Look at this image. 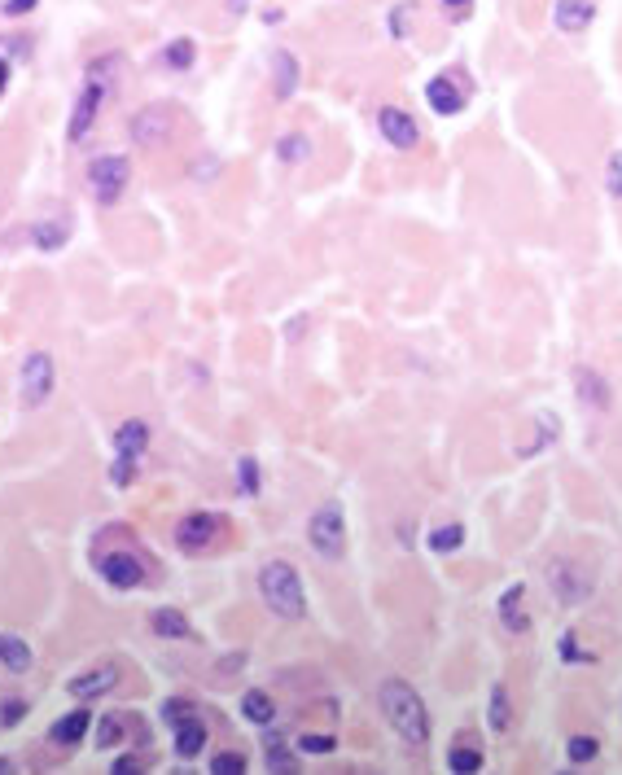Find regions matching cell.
I'll return each mask as SVG.
<instances>
[{"mask_svg":"<svg viewBox=\"0 0 622 775\" xmlns=\"http://www.w3.org/2000/svg\"><path fill=\"white\" fill-rule=\"evenodd\" d=\"M119 66H123L119 53H106V57H97V62H88L84 88H79V97L71 106V119H66V141L71 145H84L92 136V127H97L101 110H106V101H110V88H114Z\"/></svg>","mask_w":622,"mask_h":775,"instance_id":"1","label":"cell"},{"mask_svg":"<svg viewBox=\"0 0 622 775\" xmlns=\"http://www.w3.org/2000/svg\"><path fill=\"white\" fill-rule=\"evenodd\" d=\"M377 701H382L386 723L395 727L408 745H425V740H430V710H425L421 692L412 688L408 679H382Z\"/></svg>","mask_w":622,"mask_h":775,"instance_id":"2","label":"cell"},{"mask_svg":"<svg viewBox=\"0 0 622 775\" xmlns=\"http://www.w3.org/2000/svg\"><path fill=\"white\" fill-rule=\"evenodd\" d=\"M259 596L276 618H303L307 613V592H303V578L294 574L290 561H268L259 570Z\"/></svg>","mask_w":622,"mask_h":775,"instance_id":"3","label":"cell"},{"mask_svg":"<svg viewBox=\"0 0 622 775\" xmlns=\"http://www.w3.org/2000/svg\"><path fill=\"white\" fill-rule=\"evenodd\" d=\"M307 543H311V552H316L320 561H329V565H338L342 557H347V517H342L338 504H320L316 513H311Z\"/></svg>","mask_w":622,"mask_h":775,"instance_id":"4","label":"cell"},{"mask_svg":"<svg viewBox=\"0 0 622 775\" xmlns=\"http://www.w3.org/2000/svg\"><path fill=\"white\" fill-rule=\"evenodd\" d=\"M57 386V364L49 351H31L27 360H22V373H18V399L22 408H40V403H49Z\"/></svg>","mask_w":622,"mask_h":775,"instance_id":"5","label":"cell"},{"mask_svg":"<svg viewBox=\"0 0 622 775\" xmlns=\"http://www.w3.org/2000/svg\"><path fill=\"white\" fill-rule=\"evenodd\" d=\"M132 180V163L123 154H101L97 163L88 167V193L97 198L101 206H114L123 198V189H128Z\"/></svg>","mask_w":622,"mask_h":775,"instance_id":"6","label":"cell"},{"mask_svg":"<svg viewBox=\"0 0 622 775\" xmlns=\"http://www.w3.org/2000/svg\"><path fill=\"white\" fill-rule=\"evenodd\" d=\"M128 132H132V141H136V145L158 149L163 141H171V132H176V110L163 106V101H154V106L136 110V119H132Z\"/></svg>","mask_w":622,"mask_h":775,"instance_id":"7","label":"cell"},{"mask_svg":"<svg viewBox=\"0 0 622 775\" xmlns=\"http://www.w3.org/2000/svg\"><path fill=\"white\" fill-rule=\"evenodd\" d=\"M548 587L557 592L561 605H583L592 596V574L579 561H557V565H548Z\"/></svg>","mask_w":622,"mask_h":775,"instance_id":"8","label":"cell"},{"mask_svg":"<svg viewBox=\"0 0 622 775\" xmlns=\"http://www.w3.org/2000/svg\"><path fill=\"white\" fill-rule=\"evenodd\" d=\"M220 535H224V517L220 513H189L176 526V543L184 552H206Z\"/></svg>","mask_w":622,"mask_h":775,"instance_id":"9","label":"cell"},{"mask_svg":"<svg viewBox=\"0 0 622 775\" xmlns=\"http://www.w3.org/2000/svg\"><path fill=\"white\" fill-rule=\"evenodd\" d=\"M114 688H119V666L114 662H101V666L84 670V675L66 679V692H71L75 701H101V697H110Z\"/></svg>","mask_w":622,"mask_h":775,"instance_id":"10","label":"cell"},{"mask_svg":"<svg viewBox=\"0 0 622 775\" xmlns=\"http://www.w3.org/2000/svg\"><path fill=\"white\" fill-rule=\"evenodd\" d=\"M377 132H382V141H390L395 149H417L421 145L417 119H412L408 110H399V106H382V110H377Z\"/></svg>","mask_w":622,"mask_h":775,"instance_id":"11","label":"cell"},{"mask_svg":"<svg viewBox=\"0 0 622 775\" xmlns=\"http://www.w3.org/2000/svg\"><path fill=\"white\" fill-rule=\"evenodd\" d=\"M101 578H106L110 587H119V592H128V587H141L145 583V565L132 557V552H110V557L97 561Z\"/></svg>","mask_w":622,"mask_h":775,"instance_id":"12","label":"cell"},{"mask_svg":"<svg viewBox=\"0 0 622 775\" xmlns=\"http://www.w3.org/2000/svg\"><path fill=\"white\" fill-rule=\"evenodd\" d=\"M596 18L592 0H552V27L566 31V36H583Z\"/></svg>","mask_w":622,"mask_h":775,"instance_id":"13","label":"cell"},{"mask_svg":"<svg viewBox=\"0 0 622 775\" xmlns=\"http://www.w3.org/2000/svg\"><path fill=\"white\" fill-rule=\"evenodd\" d=\"M145 447H149V425L141 416H132V421H123L119 430H114V456L119 460H136V465H141Z\"/></svg>","mask_w":622,"mask_h":775,"instance_id":"14","label":"cell"},{"mask_svg":"<svg viewBox=\"0 0 622 775\" xmlns=\"http://www.w3.org/2000/svg\"><path fill=\"white\" fill-rule=\"evenodd\" d=\"M425 101L434 106V114H460L465 110V88H460L452 75H434L430 84H425Z\"/></svg>","mask_w":622,"mask_h":775,"instance_id":"15","label":"cell"},{"mask_svg":"<svg viewBox=\"0 0 622 775\" xmlns=\"http://www.w3.org/2000/svg\"><path fill=\"white\" fill-rule=\"evenodd\" d=\"M298 79H303L298 57L290 49H276L272 53V92H276V101H290L294 88H298Z\"/></svg>","mask_w":622,"mask_h":775,"instance_id":"16","label":"cell"},{"mask_svg":"<svg viewBox=\"0 0 622 775\" xmlns=\"http://www.w3.org/2000/svg\"><path fill=\"white\" fill-rule=\"evenodd\" d=\"M500 622H504V631H509V635H526V631H531V613H526V587L522 583H513L509 592L500 596Z\"/></svg>","mask_w":622,"mask_h":775,"instance_id":"17","label":"cell"},{"mask_svg":"<svg viewBox=\"0 0 622 775\" xmlns=\"http://www.w3.org/2000/svg\"><path fill=\"white\" fill-rule=\"evenodd\" d=\"M0 666H5L9 675H27V670L36 666V653H31V644L22 640V635L0 631Z\"/></svg>","mask_w":622,"mask_h":775,"instance_id":"18","label":"cell"},{"mask_svg":"<svg viewBox=\"0 0 622 775\" xmlns=\"http://www.w3.org/2000/svg\"><path fill=\"white\" fill-rule=\"evenodd\" d=\"M92 727L88 719V710H71V714H62L53 727H49V740H53V749H75L79 740H84V732Z\"/></svg>","mask_w":622,"mask_h":775,"instance_id":"19","label":"cell"},{"mask_svg":"<svg viewBox=\"0 0 622 775\" xmlns=\"http://www.w3.org/2000/svg\"><path fill=\"white\" fill-rule=\"evenodd\" d=\"M574 386H579V399L587 403V408H609V386H605V377L601 373H592L587 364L574 368Z\"/></svg>","mask_w":622,"mask_h":775,"instance_id":"20","label":"cell"},{"mask_svg":"<svg viewBox=\"0 0 622 775\" xmlns=\"http://www.w3.org/2000/svg\"><path fill=\"white\" fill-rule=\"evenodd\" d=\"M66 241H71V219H36V224H31V246L62 250Z\"/></svg>","mask_w":622,"mask_h":775,"instance_id":"21","label":"cell"},{"mask_svg":"<svg viewBox=\"0 0 622 775\" xmlns=\"http://www.w3.org/2000/svg\"><path fill=\"white\" fill-rule=\"evenodd\" d=\"M149 627H154V635H163V640H189V635H193L189 618H184L180 609H171V605L149 613Z\"/></svg>","mask_w":622,"mask_h":775,"instance_id":"22","label":"cell"},{"mask_svg":"<svg viewBox=\"0 0 622 775\" xmlns=\"http://www.w3.org/2000/svg\"><path fill=\"white\" fill-rule=\"evenodd\" d=\"M241 719H250L255 727H268V723L276 719V701H272L263 688L241 692Z\"/></svg>","mask_w":622,"mask_h":775,"instance_id":"23","label":"cell"},{"mask_svg":"<svg viewBox=\"0 0 622 775\" xmlns=\"http://www.w3.org/2000/svg\"><path fill=\"white\" fill-rule=\"evenodd\" d=\"M206 749V727L198 719H180L176 723V754L180 758H198Z\"/></svg>","mask_w":622,"mask_h":775,"instance_id":"24","label":"cell"},{"mask_svg":"<svg viewBox=\"0 0 622 775\" xmlns=\"http://www.w3.org/2000/svg\"><path fill=\"white\" fill-rule=\"evenodd\" d=\"M193 62H198V44H193L189 36L171 40L163 49V66H167V71H193Z\"/></svg>","mask_w":622,"mask_h":775,"instance_id":"25","label":"cell"},{"mask_svg":"<svg viewBox=\"0 0 622 775\" xmlns=\"http://www.w3.org/2000/svg\"><path fill=\"white\" fill-rule=\"evenodd\" d=\"M509 723H513V701H509V688H504V684H495V688H491V732H495V736H504V732H509Z\"/></svg>","mask_w":622,"mask_h":775,"instance_id":"26","label":"cell"},{"mask_svg":"<svg viewBox=\"0 0 622 775\" xmlns=\"http://www.w3.org/2000/svg\"><path fill=\"white\" fill-rule=\"evenodd\" d=\"M276 158H281V163H303V158H311V141L303 132H285L281 141H276Z\"/></svg>","mask_w":622,"mask_h":775,"instance_id":"27","label":"cell"},{"mask_svg":"<svg viewBox=\"0 0 622 775\" xmlns=\"http://www.w3.org/2000/svg\"><path fill=\"white\" fill-rule=\"evenodd\" d=\"M447 767L456 775H474V771H482V754L474 745H456V749H447Z\"/></svg>","mask_w":622,"mask_h":775,"instance_id":"28","label":"cell"},{"mask_svg":"<svg viewBox=\"0 0 622 775\" xmlns=\"http://www.w3.org/2000/svg\"><path fill=\"white\" fill-rule=\"evenodd\" d=\"M460 543H465V526L452 522V526H439V530L430 535V552H439V557H443V552H456Z\"/></svg>","mask_w":622,"mask_h":775,"instance_id":"29","label":"cell"},{"mask_svg":"<svg viewBox=\"0 0 622 775\" xmlns=\"http://www.w3.org/2000/svg\"><path fill=\"white\" fill-rule=\"evenodd\" d=\"M237 487H241V495H259V460L255 456L237 460Z\"/></svg>","mask_w":622,"mask_h":775,"instance_id":"30","label":"cell"},{"mask_svg":"<svg viewBox=\"0 0 622 775\" xmlns=\"http://www.w3.org/2000/svg\"><path fill=\"white\" fill-rule=\"evenodd\" d=\"M566 754H570L574 767H579V762H592L596 754H601V740H596V736H570Z\"/></svg>","mask_w":622,"mask_h":775,"instance_id":"31","label":"cell"},{"mask_svg":"<svg viewBox=\"0 0 622 775\" xmlns=\"http://www.w3.org/2000/svg\"><path fill=\"white\" fill-rule=\"evenodd\" d=\"M119 740H123V719H119V714H106V719L97 723V745L101 749H114Z\"/></svg>","mask_w":622,"mask_h":775,"instance_id":"32","label":"cell"},{"mask_svg":"<svg viewBox=\"0 0 622 775\" xmlns=\"http://www.w3.org/2000/svg\"><path fill=\"white\" fill-rule=\"evenodd\" d=\"M211 771L215 775H241V771H246V758H241L237 749H224V754L211 758Z\"/></svg>","mask_w":622,"mask_h":775,"instance_id":"33","label":"cell"},{"mask_svg":"<svg viewBox=\"0 0 622 775\" xmlns=\"http://www.w3.org/2000/svg\"><path fill=\"white\" fill-rule=\"evenodd\" d=\"M298 749H303V754H333L338 740L325 736V732H307V736H298Z\"/></svg>","mask_w":622,"mask_h":775,"instance_id":"34","label":"cell"},{"mask_svg":"<svg viewBox=\"0 0 622 775\" xmlns=\"http://www.w3.org/2000/svg\"><path fill=\"white\" fill-rule=\"evenodd\" d=\"M605 189H609V198H618V202H622V149H614V154H609V167H605Z\"/></svg>","mask_w":622,"mask_h":775,"instance_id":"35","label":"cell"},{"mask_svg":"<svg viewBox=\"0 0 622 775\" xmlns=\"http://www.w3.org/2000/svg\"><path fill=\"white\" fill-rule=\"evenodd\" d=\"M268 767L272 771H294V754L281 745V740H268Z\"/></svg>","mask_w":622,"mask_h":775,"instance_id":"36","label":"cell"},{"mask_svg":"<svg viewBox=\"0 0 622 775\" xmlns=\"http://www.w3.org/2000/svg\"><path fill=\"white\" fill-rule=\"evenodd\" d=\"M412 9H417V5H412V0H403V5L395 9V14H390V31H395V40L408 36V18H412Z\"/></svg>","mask_w":622,"mask_h":775,"instance_id":"37","label":"cell"},{"mask_svg":"<svg viewBox=\"0 0 622 775\" xmlns=\"http://www.w3.org/2000/svg\"><path fill=\"white\" fill-rule=\"evenodd\" d=\"M132 478H136V460H119V456H114V469H110V482H114V487H128Z\"/></svg>","mask_w":622,"mask_h":775,"instance_id":"38","label":"cell"},{"mask_svg":"<svg viewBox=\"0 0 622 775\" xmlns=\"http://www.w3.org/2000/svg\"><path fill=\"white\" fill-rule=\"evenodd\" d=\"M22 714H27V701H18V697H14V701L5 705V710H0V723H5V727H14V723L22 719Z\"/></svg>","mask_w":622,"mask_h":775,"instance_id":"39","label":"cell"},{"mask_svg":"<svg viewBox=\"0 0 622 775\" xmlns=\"http://www.w3.org/2000/svg\"><path fill=\"white\" fill-rule=\"evenodd\" d=\"M163 714H167V723L189 719V701H180V697H176V701H167V705H163Z\"/></svg>","mask_w":622,"mask_h":775,"instance_id":"40","label":"cell"},{"mask_svg":"<svg viewBox=\"0 0 622 775\" xmlns=\"http://www.w3.org/2000/svg\"><path fill=\"white\" fill-rule=\"evenodd\" d=\"M40 0H5V18H22V14H31Z\"/></svg>","mask_w":622,"mask_h":775,"instance_id":"41","label":"cell"},{"mask_svg":"<svg viewBox=\"0 0 622 775\" xmlns=\"http://www.w3.org/2000/svg\"><path fill=\"white\" fill-rule=\"evenodd\" d=\"M110 771H114V775H132V771H136V758H119Z\"/></svg>","mask_w":622,"mask_h":775,"instance_id":"42","label":"cell"},{"mask_svg":"<svg viewBox=\"0 0 622 775\" xmlns=\"http://www.w3.org/2000/svg\"><path fill=\"white\" fill-rule=\"evenodd\" d=\"M224 5H228V14H246L250 0H224Z\"/></svg>","mask_w":622,"mask_h":775,"instance_id":"43","label":"cell"},{"mask_svg":"<svg viewBox=\"0 0 622 775\" xmlns=\"http://www.w3.org/2000/svg\"><path fill=\"white\" fill-rule=\"evenodd\" d=\"M5 88H9V62L0 57V92H5Z\"/></svg>","mask_w":622,"mask_h":775,"instance_id":"44","label":"cell"},{"mask_svg":"<svg viewBox=\"0 0 622 775\" xmlns=\"http://www.w3.org/2000/svg\"><path fill=\"white\" fill-rule=\"evenodd\" d=\"M443 5H447V9H456V14H465V9H469V0H443Z\"/></svg>","mask_w":622,"mask_h":775,"instance_id":"45","label":"cell"},{"mask_svg":"<svg viewBox=\"0 0 622 775\" xmlns=\"http://www.w3.org/2000/svg\"><path fill=\"white\" fill-rule=\"evenodd\" d=\"M9 767H14V762H9V758H0V771H9Z\"/></svg>","mask_w":622,"mask_h":775,"instance_id":"46","label":"cell"}]
</instances>
